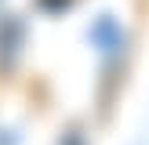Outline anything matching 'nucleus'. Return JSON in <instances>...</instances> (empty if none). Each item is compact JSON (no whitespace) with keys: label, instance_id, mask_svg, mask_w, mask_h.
<instances>
[{"label":"nucleus","instance_id":"f257e3e1","mask_svg":"<svg viewBox=\"0 0 149 145\" xmlns=\"http://www.w3.org/2000/svg\"><path fill=\"white\" fill-rule=\"evenodd\" d=\"M58 145H84V134H80V130H69V134H62Z\"/></svg>","mask_w":149,"mask_h":145}]
</instances>
